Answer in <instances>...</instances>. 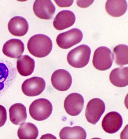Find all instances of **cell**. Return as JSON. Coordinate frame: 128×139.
I'll return each instance as SVG.
<instances>
[{"mask_svg":"<svg viewBox=\"0 0 128 139\" xmlns=\"http://www.w3.org/2000/svg\"><path fill=\"white\" fill-rule=\"evenodd\" d=\"M52 84L57 90L65 91L68 89L72 82V77L70 73L64 69H59L55 71L51 78Z\"/></svg>","mask_w":128,"mask_h":139,"instance_id":"obj_9","label":"cell"},{"mask_svg":"<svg viewBox=\"0 0 128 139\" xmlns=\"http://www.w3.org/2000/svg\"><path fill=\"white\" fill-rule=\"evenodd\" d=\"M123 123L121 115L116 111L108 113L102 122V128L106 132L113 134L118 131L122 127Z\"/></svg>","mask_w":128,"mask_h":139,"instance_id":"obj_10","label":"cell"},{"mask_svg":"<svg viewBox=\"0 0 128 139\" xmlns=\"http://www.w3.org/2000/svg\"><path fill=\"white\" fill-rule=\"evenodd\" d=\"M37 127L30 122H25L21 124L18 131V137L21 139H35L38 135Z\"/></svg>","mask_w":128,"mask_h":139,"instance_id":"obj_21","label":"cell"},{"mask_svg":"<svg viewBox=\"0 0 128 139\" xmlns=\"http://www.w3.org/2000/svg\"><path fill=\"white\" fill-rule=\"evenodd\" d=\"M52 42L48 36L38 34L32 37L28 41L27 47L33 56L38 58L45 57L50 53L52 48Z\"/></svg>","mask_w":128,"mask_h":139,"instance_id":"obj_1","label":"cell"},{"mask_svg":"<svg viewBox=\"0 0 128 139\" xmlns=\"http://www.w3.org/2000/svg\"><path fill=\"white\" fill-rule=\"evenodd\" d=\"M8 28L10 32L12 35L22 36L28 32L29 25L28 21L24 18L16 16L12 18L9 21Z\"/></svg>","mask_w":128,"mask_h":139,"instance_id":"obj_15","label":"cell"},{"mask_svg":"<svg viewBox=\"0 0 128 139\" xmlns=\"http://www.w3.org/2000/svg\"><path fill=\"white\" fill-rule=\"evenodd\" d=\"M106 105L101 99L95 98L88 103L85 111V116L88 121L94 125L98 121L105 111Z\"/></svg>","mask_w":128,"mask_h":139,"instance_id":"obj_6","label":"cell"},{"mask_svg":"<svg viewBox=\"0 0 128 139\" xmlns=\"http://www.w3.org/2000/svg\"><path fill=\"white\" fill-rule=\"evenodd\" d=\"M33 9L36 15L42 19H52L56 11V7L50 0H36Z\"/></svg>","mask_w":128,"mask_h":139,"instance_id":"obj_11","label":"cell"},{"mask_svg":"<svg viewBox=\"0 0 128 139\" xmlns=\"http://www.w3.org/2000/svg\"><path fill=\"white\" fill-rule=\"evenodd\" d=\"M105 8L108 13L113 17L121 16L126 12L128 4L126 0H108Z\"/></svg>","mask_w":128,"mask_h":139,"instance_id":"obj_17","label":"cell"},{"mask_svg":"<svg viewBox=\"0 0 128 139\" xmlns=\"http://www.w3.org/2000/svg\"><path fill=\"white\" fill-rule=\"evenodd\" d=\"M113 55L115 63L118 65L123 66L128 63V47L121 44L116 46L113 50Z\"/></svg>","mask_w":128,"mask_h":139,"instance_id":"obj_22","label":"cell"},{"mask_svg":"<svg viewBox=\"0 0 128 139\" xmlns=\"http://www.w3.org/2000/svg\"><path fill=\"white\" fill-rule=\"evenodd\" d=\"M128 67H121L115 68L111 72L109 76L111 82L114 86L120 87L128 84Z\"/></svg>","mask_w":128,"mask_h":139,"instance_id":"obj_16","label":"cell"},{"mask_svg":"<svg viewBox=\"0 0 128 139\" xmlns=\"http://www.w3.org/2000/svg\"><path fill=\"white\" fill-rule=\"evenodd\" d=\"M11 121L16 125H20L24 122L27 117L26 108L22 104L15 103L12 105L9 110Z\"/></svg>","mask_w":128,"mask_h":139,"instance_id":"obj_18","label":"cell"},{"mask_svg":"<svg viewBox=\"0 0 128 139\" xmlns=\"http://www.w3.org/2000/svg\"><path fill=\"white\" fill-rule=\"evenodd\" d=\"M24 45L20 40L12 39L6 41L3 47L2 52L6 56L12 58H20L23 53Z\"/></svg>","mask_w":128,"mask_h":139,"instance_id":"obj_13","label":"cell"},{"mask_svg":"<svg viewBox=\"0 0 128 139\" xmlns=\"http://www.w3.org/2000/svg\"><path fill=\"white\" fill-rule=\"evenodd\" d=\"M57 5L61 7H68L73 4L74 0H54Z\"/></svg>","mask_w":128,"mask_h":139,"instance_id":"obj_24","label":"cell"},{"mask_svg":"<svg viewBox=\"0 0 128 139\" xmlns=\"http://www.w3.org/2000/svg\"><path fill=\"white\" fill-rule=\"evenodd\" d=\"M75 15L72 11L68 10H62L56 15L53 22L55 28L62 30L70 27L75 22Z\"/></svg>","mask_w":128,"mask_h":139,"instance_id":"obj_14","label":"cell"},{"mask_svg":"<svg viewBox=\"0 0 128 139\" xmlns=\"http://www.w3.org/2000/svg\"><path fill=\"white\" fill-rule=\"evenodd\" d=\"M59 135L60 138L62 139H85L87 137L86 130L79 126L65 127L60 131Z\"/></svg>","mask_w":128,"mask_h":139,"instance_id":"obj_20","label":"cell"},{"mask_svg":"<svg viewBox=\"0 0 128 139\" xmlns=\"http://www.w3.org/2000/svg\"><path fill=\"white\" fill-rule=\"evenodd\" d=\"M7 119L6 109L2 105H0V127L4 125Z\"/></svg>","mask_w":128,"mask_h":139,"instance_id":"obj_23","label":"cell"},{"mask_svg":"<svg viewBox=\"0 0 128 139\" xmlns=\"http://www.w3.org/2000/svg\"><path fill=\"white\" fill-rule=\"evenodd\" d=\"M83 38L81 30L74 28L59 34L56 38V42L60 47L66 49L80 43Z\"/></svg>","mask_w":128,"mask_h":139,"instance_id":"obj_5","label":"cell"},{"mask_svg":"<svg viewBox=\"0 0 128 139\" xmlns=\"http://www.w3.org/2000/svg\"><path fill=\"white\" fill-rule=\"evenodd\" d=\"M94 1V0H77L76 4L80 7L85 8L90 6Z\"/></svg>","mask_w":128,"mask_h":139,"instance_id":"obj_25","label":"cell"},{"mask_svg":"<svg viewBox=\"0 0 128 139\" xmlns=\"http://www.w3.org/2000/svg\"><path fill=\"white\" fill-rule=\"evenodd\" d=\"M46 86V82L43 78L35 76L25 80L22 84V89L26 95L35 96L40 94L44 90Z\"/></svg>","mask_w":128,"mask_h":139,"instance_id":"obj_7","label":"cell"},{"mask_svg":"<svg viewBox=\"0 0 128 139\" xmlns=\"http://www.w3.org/2000/svg\"><path fill=\"white\" fill-rule=\"evenodd\" d=\"M52 106L48 100L44 98L38 99L33 101L29 109L30 114L34 119L38 121L45 120L51 115Z\"/></svg>","mask_w":128,"mask_h":139,"instance_id":"obj_3","label":"cell"},{"mask_svg":"<svg viewBox=\"0 0 128 139\" xmlns=\"http://www.w3.org/2000/svg\"><path fill=\"white\" fill-rule=\"evenodd\" d=\"M114 59L113 53L106 46H101L95 51L92 63L97 69L100 71L108 70L112 67Z\"/></svg>","mask_w":128,"mask_h":139,"instance_id":"obj_4","label":"cell"},{"mask_svg":"<svg viewBox=\"0 0 128 139\" xmlns=\"http://www.w3.org/2000/svg\"><path fill=\"white\" fill-rule=\"evenodd\" d=\"M16 70L9 62L0 60V91L15 78Z\"/></svg>","mask_w":128,"mask_h":139,"instance_id":"obj_12","label":"cell"},{"mask_svg":"<svg viewBox=\"0 0 128 139\" xmlns=\"http://www.w3.org/2000/svg\"><path fill=\"white\" fill-rule=\"evenodd\" d=\"M91 50L85 44L81 45L70 50L68 54L67 60L69 64L77 68L84 67L88 63Z\"/></svg>","mask_w":128,"mask_h":139,"instance_id":"obj_2","label":"cell"},{"mask_svg":"<svg viewBox=\"0 0 128 139\" xmlns=\"http://www.w3.org/2000/svg\"><path fill=\"white\" fill-rule=\"evenodd\" d=\"M16 66L18 71L20 75L24 76H28L34 71L35 62L28 55H24L18 59Z\"/></svg>","mask_w":128,"mask_h":139,"instance_id":"obj_19","label":"cell"},{"mask_svg":"<svg viewBox=\"0 0 128 139\" xmlns=\"http://www.w3.org/2000/svg\"><path fill=\"white\" fill-rule=\"evenodd\" d=\"M84 100L83 96L77 93H72L66 98L64 107L69 115L75 116L79 115L83 109Z\"/></svg>","mask_w":128,"mask_h":139,"instance_id":"obj_8","label":"cell"}]
</instances>
